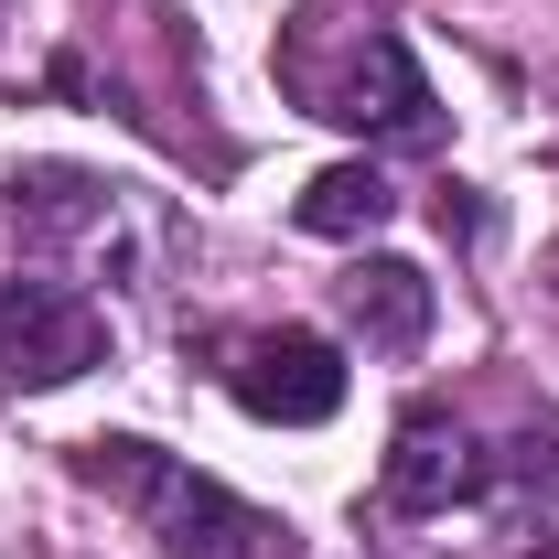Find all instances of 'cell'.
I'll use <instances>...</instances> for the list:
<instances>
[{
  "label": "cell",
  "instance_id": "cell-1",
  "mask_svg": "<svg viewBox=\"0 0 559 559\" xmlns=\"http://www.w3.org/2000/svg\"><path fill=\"white\" fill-rule=\"evenodd\" d=\"M75 485L119 495L140 527L162 538L173 559H280V527L270 506H248V495H226L215 474H194L183 452H162V441H130V430H97V441H75Z\"/></svg>",
  "mask_w": 559,
  "mask_h": 559
},
{
  "label": "cell",
  "instance_id": "cell-2",
  "mask_svg": "<svg viewBox=\"0 0 559 559\" xmlns=\"http://www.w3.org/2000/svg\"><path fill=\"white\" fill-rule=\"evenodd\" d=\"M290 97L312 108V119H345L366 140H430L441 130V97H430V75L399 33H355L345 66L334 75H290Z\"/></svg>",
  "mask_w": 559,
  "mask_h": 559
},
{
  "label": "cell",
  "instance_id": "cell-3",
  "mask_svg": "<svg viewBox=\"0 0 559 559\" xmlns=\"http://www.w3.org/2000/svg\"><path fill=\"white\" fill-rule=\"evenodd\" d=\"M108 366V312L66 280H0V388H75Z\"/></svg>",
  "mask_w": 559,
  "mask_h": 559
},
{
  "label": "cell",
  "instance_id": "cell-4",
  "mask_svg": "<svg viewBox=\"0 0 559 559\" xmlns=\"http://www.w3.org/2000/svg\"><path fill=\"white\" fill-rule=\"evenodd\" d=\"M226 399H237L248 419L312 430V419L345 409V355L323 345V334H301V323H280V334H248V345H226Z\"/></svg>",
  "mask_w": 559,
  "mask_h": 559
},
{
  "label": "cell",
  "instance_id": "cell-5",
  "mask_svg": "<svg viewBox=\"0 0 559 559\" xmlns=\"http://www.w3.org/2000/svg\"><path fill=\"white\" fill-rule=\"evenodd\" d=\"M377 495H388L399 516L474 506V495H495V452H485V441H474L452 409H409V419H399V441H388V474H377Z\"/></svg>",
  "mask_w": 559,
  "mask_h": 559
},
{
  "label": "cell",
  "instance_id": "cell-6",
  "mask_svg": "<svg viewBox=\"0 0 559 559\" xmlns=\"http://www.w3.org/2000/svg\"><path fill=\"white\" fill-rule=\"evenodd\" d=\"M334 301H345V323L377 355H419L430 345V270H409V259H355V270L334 280Z\"/></svg>",
  "mask_w": 559,
  "mask_h": 559
},
{
  "label": "cell",
  "instance_id": "cell-7",
  "mask_svg": "<svg viewBox=\"0 0 559 559\" xmlns=\"http://www.w3.org/2000/svg\"><path fill=\"white\" fill-rule=\"evenodd\" d=\"M301 237H377L388 215H399V194H388V173L377 162H323L312 183H301Z\"/></svg>",
  "mask_w": 559,
  "mask_h": 559
},
{
  "label": "cell",
  "instance_id": "cell-8",
  "mask_svg": "<svg viewBox=\"0 0 559 559\" xmlns=\"http://www.w3.org/2000/svg\"><path fill=\"white\" fill-rule=\"evenodd\" d=\"M495 485H527V495H559V430H516L495 452Z\"/></svg>",
  "mask_w": 559,
  "mask_h": 559
},
{
  "label": "cell",
  "instance_id": "cell-9",
  "mask_svg": "<svg viewBox=\"0 0 559 559\" xmlns=\"http://www.w3.org/2000/svg\"><path fill=\"white\" fill-rule=\"evenodd\" d=\"M527 559H559V538H538V549H527Z\"/></svg>",
  "mask_w": 559,
  "mask_h": 559
},
{
  "label": "cell",
  "instance_id": "cell-10",
  "mask_svg": "<svg viewBox=\"0 0 559 559\" xmlns=\"http://www.w3.org/2000/svg\"><path fill=\"white\" fill-rule=\"evenodd\" d=\"M549 290H559V248H549Z\"/></svg>",
  "mask_w": 559,
  "mask_h": 559
}]
</instances>
